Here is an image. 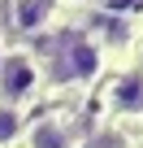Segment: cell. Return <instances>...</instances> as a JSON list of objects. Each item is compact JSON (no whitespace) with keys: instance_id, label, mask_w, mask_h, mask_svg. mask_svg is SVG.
<instances>
[{"instance_id":"obj_1","label":"cell","mask_w":143,"mask_h":148,"mask_svg":"<svg viewBox=\"0 0 143 148\" xmlns=\"http://www.w3.org/2000/svg\"><path fill=\"white\" fill-rule=\"evenodd\" d=\"M35 83H39V65H35L26 52H9L5 61H0V92H5L9 100L30 96Z\"/></svg>"},{"instance_id":"obj_2","label":"cell","mask_w":143,"mask_h":148,"mask_svg":"<svg viewBox=\"0 0 143 148\" xmlns=\"http://www.w3.org/2000/svg\"><path fill=\"white\" fill-rule=\"evenodd\" d=\"M61 74H65V79H91V74H96V48L83 44V39H74L61 52Z\"/></svg>"},{"instance_id":"obj_3","label":"cell","mask_w":143,"mask_h":148,"mask_svg":"<svg viewBox=\"0 0 143 148\" xmlns=\"http://www.w3.org/2000/svg\"><path fill=\"white\" fill-rule=\"evenodd\" d=\"M113 109L121 113H143V74H121L117 87H113Z\"/></svg>"},{"instance_id":"obj_4","label":"cell","mask_w":143,"mask_h":148,"mask_svg":"<svg viewBox=\"0 0 143 148\" xmlns=\"http://www.w3.org/2000/svg\"><path fill=\"white\" fill-rule=\"evenodd\" d=\"M30 148H74V135H69L56 118H43L30 126Z\"/></svg>"},{"instance_id":"obj_5","label":"cell","mask_w":143,"mask_h":148,"mask_svg":"<svg viewBox=\"0 0 143 148\" xmlns=\"http://www.w3.org/2000/svg\"><path fill=\"white\" fill-rule=\"evenodd\" d=\"M48 18H52V0H18V5H13L18 31H39Z\"/></svg>"},{"instance_id":"obj_6","label":"cell","mask_w":143,"mask_h":148,"mask_svg":"<svg viewBox=\"0 0 143 148\" xmlns=\"http://www.w3.org/2000/svg\"><path fill=\"white\" fill-rule=\"evenodd\" d=\"M18 131H22V118H18V109H9V105H0V144H9V139H18Z\"/></svg>"}]
</instances>
